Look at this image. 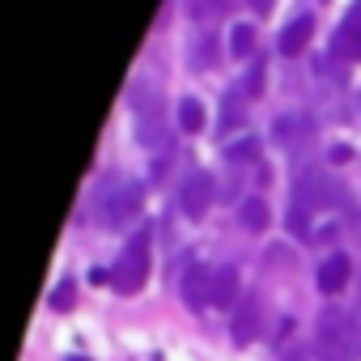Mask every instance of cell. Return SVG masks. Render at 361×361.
<instances>
[{
	"instance_id": "cell-17",
	"label": "cell",
	"mask_w": 361,
	"mask_h": 361,
	"mask_svg": "<svg viewBox=\"0 0 361 361\" xmlns=\"http://www.w3.org/2000/svg\"><path fill=\"white\" fill-rule=\"evenodd\" d=\"M204 123H209V111H204L200 98H192V94L178 98V128L183 132H204Z\"/></svg>"
},
{
	"instance_id": "cell-16",
	"label": "cell",
	"mask_w": 361,
	"mask_h": 361,
	"mask_svg": "<svg viewBox=\"0 0 361 361\" xmlns=\"http://www.w3.org/2000/svg\"><path fill=\"white\" fill-rule=\"evenodd\" d=\"M132 132H136V145H140V149H161V145H166V136H170V132H166V115L136 119V128H132Z\"/></svg>"
},
{
	"instance_id": "cell-6",
	"label": "cell",
	"mask_w": 361,
	"mask_h": 361,
	"mask_svg": "<svg viewBox=\"0 0 361 361\" xmlns=\"http://www.w3.org/2000/svg\"><path fill=\"white\" fill-rule=\"evenodd\" d=\"M336 200V188H331V178L323 174V170H306V174H298V204L302 209H327Z\"/></svg>"
},
{
	"instance_id": "cell-9",
	"label": "cell",
	"mask_w": 361,
	"mask_h": 361,
	"mask_svg": "<svg viewBox=\"0 0 361 361\" xmlns=\"http://www.w3.org/2000/svg\"><path fill=\"white\" fill-rule=\"evenodd\" d=\"M310 35H314V18H310V13H298V18H289V22L281 26L276 51H281V56H302L306 43H310Z\"/></svg>"
},
{
	"instance_id": "cell-3",
	"label": "cell",
	"mask_w": 361,
	"mask_h": 361,
	"mask_svg": "<svg viewBox=\"0 0 361 361\" xmlns=\"http://www.w3.org/2000/svg\"><path fill=\"white\" fill-rule=\"evenodd\" d=\"M145 281H149V230H140L111 264V285L119 293H136V289H145Z\"/></svg>"
},
{
	"instance_id": "cell-5",
	"label": "cell",
	"mask_w": 361,
	"mask_h": 361,
	"mask_svg": "<svg viewBox=\"0 0 361 361\" xmlns=\"http://www.w3.org/2000/svg\"><path fill=\"white\" fill-rule=\"evenodd\" d=\"M178 293H183V306L196 310V314L204 306H213V268L209 264H192L183 272V281H178Z\"/></svg>"
},
{
	"instance_id": "cell-10",
	"label": "cell",
	"mask_w": 361,
	"mask_h": 361,
	"mask_svg": "<svg viewBox=\"0 0 361 361\" xmlns=\"http://www.w3.org/2000/svg\"><path fill=\"white\" fill-rule=\"evenodd\" d=\"M128 106L136 111V119H149V115H166V111H161V94H157V85H153L149 77H136V81L128 85Z\"/></svg>"
},
{
	"instance_id": "cell-7",
	"label": "cell",
	"mask_w": 361,
	"mask_h": 361,
	"mask_svg": "<svg viewBox=\"0 0 361 361\" xmlns=\"http://www.w3.org/2000/svg\"><path fill=\"white\" fill-rule=\"evenodd\" d=\"M348 281H353V259H348L344 251H331V255L319 264V272H314V285H319V293H327V298H336Z\"/></svg>"
},
{
	"instance_id": "cell-12",
	"label": "cell",
	"mask_w": 361,
	"mask_h": 361,
	"mask_svg": "<svg viewBox=\"0 0 361 361\" xmlns=\"http://www.w3.org/2000/svg\"><path fill=\"white\" fill-rule=\"evenodd\" d=\"M238 285H243L238 268H234V264H217V268H213V306H234V302H243V298H238Z\"/></svg>"
},
{
	"instance_id": "cell-23",
	"label": "cell",
	"mask_w": 361,
	"mask_h": 361,
	"mask_svg": "<svg viewBox=\"0 0 361 361\" xmlns=\"http://www.w3.org/2000/svg\"><path fill=\"white\" fill-rule=\"evenodd\" d=\"M73 293H77V285H73V281H60L56 293H51V306H56V310H68V306H73Z\"/></svg>"
},
{
	"instance_id": "cell-22",
	"label": "cell",
	"mask_w": 361,
	"mask_h": 361,
	"mask_svg": "<svg viewBox=\"0 0 361 361\" xmlns=\"http://www.w3.org/2000/svg\"><path fill=\"white\" fill-rule=\"evenodd\" d=\"M285 230H289L293 238H310V209L293 204V209H289V217H285Z\"/></svg>"
},
{
	"instance_id": "cell-2",
	"label": "cell",
	"mask_w": 361,
	"mask_h": 361,
	"mask_svg": "<svg viewBox=\"0 0 361 361\" xmlns=\"http://www.w3.org/2000/svg\"><path fill=\"white\" fill-rule=\"evenodd\" d=\"M140 204H145V183H136V178H111L98 192V221L106 230H123L136 221Z\"/></svg>"
},
{
	"instance_id": "cell-11",
	"label": "cell",
	"mask_w": 361,
	"mask_h": 361,
	"mask_svg": "<svg viewBox=\"0 0 361 361\" xmlns=\"http://www.w3.org/2000/svg\"><path fill=\"white\" fill-rule=\"evenodd\" d=\"M331 60H361V18H344L331 35Z\"/></svg>"
},
{
	"instance_id": "cell-26",
	"label": "cell",
	"mask_w": 361,
	"mask_h": 361,
	"mask_svg": "<svg viewBox=\"0 0 361 361\" xmlns=\"http://www.w3.org/2000/svg\"><path fill=\"white\" fill-rule=\"evenodd\" d=\"M247 5H251L255 13H268V9H272V0H247Z\"/></svg>"
},
{
	"instance_id": "cell-28",
	"label": "cell",
	"mask_w": 361,
	"mask_h": 361,
	"mask_svg": "<svg viewBox=\"0 0 361 361\" xmlns=\"http://www.w3.org/2000/svg\"><path fill=\"white\" fill-rule=\"evenodd\" d=\"M68 361H90V357H68Z\"/></svg>"
},
{
	"instance_id": "cell-20",
	"label": "cell",
	"mask_w": 361,
	"mask_h": 361,
	"mask_svg": "<svg viewBox=\"0 0 361 361\" xmlns=\"http://www.w3.org/2000/svg\"><path fill=\"white\" fill-rule=\"evenodd\" d=\"M230 5H234V0H188V13L196 22H213V18L230 13Z\"/></svg>"
},
{
	"instance_id": "cell-25",
	"label": "cell",
	"mask_w": 361,
	"mask_h": 361,
	"mask_svg": "<svg viewBox=\"0 0 361 361\" xmlns=\"http://www.w3.org/2000/svg\"><path fill=\"white\" fill-rule=\"evenodd\" d=\"M166 161H170V157H166V153H157V157H153V166H149V178H161V174H166Z\"/></svg>"
},
{
	"instance_id": "cell-27",
	"label": "cell",
	"mask_w": 361,
	"mask_h": 361,
	"mask_svg": "<svg viewBox=\"0 0 361 361\" xmlns=\"http://www.w3.org/2000/svg\"><path fill=\"white\" fill-rule=\"evenodd\" d=\"M348 18H361V0H353V9H348Z\"/></svg>"
},
{
	"instance_id": "cell-24",
	"label": "cell",
	"mask_w": 361,
	"mask_h": 361,
	"mask_svg": "<svg viewBox=\"0 0 361 361\" xmlns=\"http://www.w3.org/2000/svg\"><path fill=\"white\" fill-rule=\"evenodd\" d=\"M348 157H353V149H348V145H331V149H327V161H336V166H344Z\"/></svg>"
},
{
	"instance_id": "cell-4",
	"label": "cell",
	"mask_w": 361,
	"mask_h": 361,
	"mask_svg": "<svg viewBox=\"0 0 361 361\" xmlns=\"http://www.w3.org/2000/svg\"><path fill=\"white\" fill-rule=\"evenodd\" d=\"M213 196H217V183L209 170H192L183 178V188H178V209H183V217L192 221H204V213L213 209Z\"/></svg>"
},
{
	"instance_id": "cell-18",
	"label": "cell",
	"mask_w": 361,
	"mask_h": 361,
	"mask_svg": "<svg viewBox=\"0 0 361 361\" xmlns=\"http://www.w3.org/2000/svg\"><path fill=\"white\" fill-rule=\"evenodd\" d=\"M298 136H310V119H306V115H281L276 128H272V140H276L281 149H289Z\"/></svg>"
},
{
	"instance_id": "cell-1",
	"label": "cell",
	"mask_w": 361,
	"mask_h": 361,
	"mask_svg": "<svg viewBox=\"0 0 361 361\" xmlns=\"http://www.w3.org/2000/svg\"><path fill=\"white\" fill-rule=\"evenodd\" d=\"M314 348L323 353V361H353L357 357V323L348 310L327 306L314 323Z\"/></svg>"
},
{
	"instance_id": "cell-13",
	"label": "cell",
	"mask_w": 361,
	"mask_h": 361,
	"mask_svg": "<svg viewBox=\"0 0 361 361\" xmlns=\"http://www.w3.org/2000/svg\"><path fill=\"white\" fill-rule=\"evenodd\" d=\"M268 221H272V209H268V200H264V196H247V200L238 204V226H243L247 234L268 230Z\"/></svg>"
},
{
	"instance_id": "cell-15",
	"label": "cell",
	"mask_w": 361,
	"mask_h": 361,
	"mask_svg": "<svg viewBox=\"0 0 361 361\" xmlns=\"http://www.w3.org/2000/svg\"><path fill=\"white\" fill-rule=\"evenodd\" d=\"M259 153H264V140H259V136H251V132L226 145V161H230V166H255V161H259Z\"/></svg>"
},
{
	"instance_id": "cell-14",
	"label": "cell",
	"mask_w": 361,
	"mask_h": 361,
	"mask_svg": "<svg viewBox=\"0 0 361 361\" xmlns=\"http://www.w3.org/2000/svg\"><path fill=\"white\" fill-rule=\"evenodd\" d=\"M188 56H192V68H209V64H217V35H213L209 26L196 30L192 43H188Z\"/></svg>"
},
{
	"instance_id": "cell-21",
	"label": "cell",
	"mask_w": 361,
	"mask_h": 361,
	"mask_svg": "<svg viewBox=\"0 0 361 361\" xmlns=\"http://www.w3.org/2000/svg\"><path fill=\"white\" fill-rule=\"evenodd\" d=\"M264 73H268V64L255 56V60L247 64V77H243V85H238V90H243L247 98H259V94H264Z\"/></svg>"
},
{
	"instance_id": "cell-8",
	"label": "cell",
	"mask_w": 361,
	"mask_h": 361,
	"mask_svg": "<svg viewBox=\"0 0 361 361\" xmlns=\"http://www.w3.org/2000/svg\"><path fill=\"white\" fill-rule=\"evenodd\" d=\"M259 327H264V302H259L255 293H247V298L238 302V310H234L230 336H234V344H251V340L259 336Z\"/></svg>"
},
{
	"instance_id": "cell-19",
	"label": "cell",
	"mask_w": 361,
	"mask_h": 361,
	"mask_svg": "<svg viewBox=\"0 0 361 361\" xmlns=\"http://www.w3.org/2000/svg\"><path fill=\"white\" fill-rule=\"evenodd\" d=\"M255 51V26L251 22H234L230 26V56L234 60H247Z\"/></svg>"
}]
</instances>
